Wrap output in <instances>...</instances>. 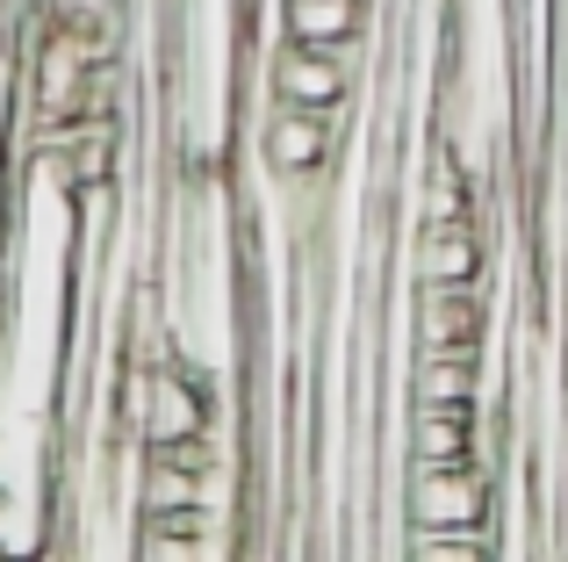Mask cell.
Instances as JSON below:
<instances>
[{
  "mask_svg": "<svg viewBox=\"0 0 568 562\" xmlns=\"http://www.w3.org/2000/svg\"><path fill=\"white\" fill-rule=\"evenodd\" d=\"M483 274V239L468 217H432L417 231V281H475Z\"/></svg>",
  "mask_w": 568,
  "mask_h": 562,
  "instance_id": "cell-7",
  "label": "cell"
},
{
  "mask_svg": "<svg viewBox=\"0 0 568 562\" xmlns=\"http://www.w3.org/2000/svg\"><path fill=\"white\" fill-rule=\"evenodd\" d=\"M94 29L65 22L37 43V66H29V87H37V123H72V116L94 109Z\"/></svg>",
  "mask_w": 568,
  "mask_h": 562,
  "instance_id": "cell-4",
  "label": "cell"
},
{
  "mask_svg": "<svg viewBox=\"0 0 568 562\" xmlns=\"http://www.w3.org/2000/svg\"><path fill=\"white\" fill-rule=\"evenodd\" d=\"M410 462H475V404H417L410 397Z\"/></svg>",
  "mask_w": 568,
  "mask_h": 562,
  "instance_id": "cell-8",
  "label": "cell"
},
{
  "mask_svg": "<svg viewBox=\"0 0 568 562\" xmlns=\"http://www.w3.org/2000/svg\"><path fill=\"white\" fill-rule=\"evenodd\" d=\"M281 37L288 43H361L367 0H281Z\"/></svg>",
  "mask_w": 568,
  "mask_h": 562,
  "instance_id": "cell-9",
  "label": "cell"
},
{
  "mask_svg": "<svg viewBox=\"0 0 568 562\" xmlns=\"http://www.w3.org/2000/svg\"><path fill=\"white\" fill-rule=\"evenodd\" d=\"M332 152H338V116L288 109V101H274L260 116V167L281 173V181H317L332 167Z\"/></svg>",
  "mask_w": 568,
  "mask_h": 562,
  "instance_id": "cell-5",
  "label": "cell"
},
{
  "mask_svg": "<svg viewBox=\"0 0 568 562\" xmlns=\"http://www.w3.org/2000/svg\"><path fill=\"white\" fill-rule=\"evenodd\" d=\"M483 303L475 281H417V347H475Z\"/></svg>",
  "mask_w": 568,
  "mask_h": 562,
  "instance_id": "cell-6",
  "label": "cell"
},
{
  "mask_svg": "<svg viewBox=\"0 0 568 562\" xmlns=\"http://www.w3.org/2000/svg\"><path fill=\"white\" fill-rule=\"evenodd\" d=\"M410 526H446V534H489V476L475 462H410L403 491Z\"/></svg>",
  "mask_w": 568,
  "mask_h": 562,
  "instance_id": "cell-3",
  "label": "cell"
},
{
  "mask_svg": "<svg viewBox=\"0 0 568 562\" xmlns=\"http://www.w3.org/2000/svg\"><path fill=\"white\" fill-rule=\"evenodd\" d=\"M511 130V0H454V66H446V152L489 173Z\"/></svg>",
  "mask_w": 568,
  "mask_h": 562,
  "instance_id": "cell-1",
  "label": "cell"
},
{
  "mask_svg": "<svg viewBox=\"0 0 568 562\" xmlns=\"http://www.w3.org/2000/svg\"><path fill=\"white\" fill-rule=\"evenodd\" d=\"M353 66H361V43H288L266 58V94L288 101V109H324L338 116L353 101Z\"/></svg>",
  "mask_w": 568,
  "mask_h": 562,
  "instance_id": "cell-2",
  "label": "cell"
},
{
  "mask_svg": "<svg viewBox=\"0 0 568 562\" xmlns=\"http://www.w3.org/2000/svg\"><path fill=\"white\" fill-rule=\"evenodd\" d=\"M403 555H425V562H475L489 555V534H446V526H410V549Z\"/></svg>",
  "mask_w": 568,
  "mask_h": 562,
  "instance_id": "cell-10",
  "label": "cell"
}]
</instances>
